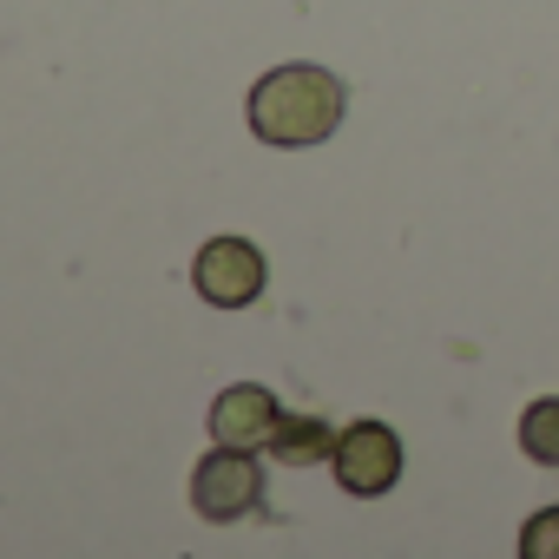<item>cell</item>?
Wrapping results in <instances>:
<instances>
[{
  "instance_id": "ba28073f",
  "label": "cell",
  "mask_w": 559,
  "mask_h": 559,
  "mask_svg": "<svg viewBox=\"0 0 559 559\" xmlns=\"http://www.w3.org/2000/svg\"><path fill=\"white\" fill-rule=\"evenodd\" d=\"M520 559H559V507H546L520 526Z\"/></svg>"
},
{
  "instance_id": "7a4b0ae2",
  "label": "cell",
  "mask_w": 559,
  "mask_h": 559,
  "mask_svg": "<svg viewBox=\"0 0 559 559\" xmlns=\"http://www.w3.org/2000/svg\"><path fill=\"white\" fill-rule=\"evenodd\" d=\"M330 461H336V480L349 493H362V500H376V493H389L402 480V441L382 421H356L349 435H336V454Z\"/></svg>"
},
{
  "instance_id": "8992f818",
  "label": "cell",
  "mask_w": 559,
  "mask_h": 559,
  "mask_svg": "<svg viewBox=\"0 0 559 559\" xmlns=\"http://www.w3.org/2000/svg\"><path fill=\"white\" fill-rule=\"evenodd\" d=\"M270 454H276V461H290V467H304V461H323V454H336V435H330L317 415H297V421H276V435H270Z\"/></svg>"
},
{
  "instance_id": "3957f363",
  "label": "cell",
  "mask_w": 559,
  "mask_h": 559,
  "mask_svg": "<svg viewBox=\"0 0 559 559\" xmlns=\"http://www.w3.org/2000/svg\"><path fill=\"white\" fill-rule=\"evenodd\" d=\"M263 500V474L250 461V448H224V454H204L198 474H191V507L204 520H243L250 507Z\"/></svg>"
},
{
  "instance_id": "277c9868",
  "label": "cell",
  "mask_w": 559,
  "mask_h": 559,
  "mask_svg": "<svg viewBox=\"0 0 559 559\" xmlns=\"http://www.w3.org/2000/svg\"><path fill=\"white\" fill-rule=\"evenodd\" d=\"M257 290H263V257H257V243H243V237H211V243L198 250V297H204V304L243 310V304H257Z\"/></svg>"
},
{
  "instance_id": "5b68a950",
  "label": "cell",
  "mask_w": 559,
  "mask_h": 559,
  "mask_svg": "<svg viewBox=\"0 0 559 559\" xmlns=\"http://www.w3.org/2000/svg\"><path fill=\"white\" fill-rule=\"evenodd\" d=\"M276 402H270V389H257V382H237V389H224L217 402H211V435H217V448H263L270 435H276Z\"/></svg>"
},
{
  "instance_id": "6da1fadb",
  "label": "cell",
  "mask_w": 559,
  "mask_h": 559,
  "mask_svg": "<svg viewBox=\"0 0 559 559\" xmlns=\"http://www.w3.org/2000/svg\"><path fill=\"white\" fill-rule=\"evenodd\" d=\"M343 126V80L323 67H276L250 86V132L263 145H323Z\"/></svg>"
},
{
  "instance_id": "52a82bcc",
  "label": "cell",
  "mask_w": 559,
  "mask_h": 559,
  "mask_svg": "<svg viewBox=\"0 0 559 559\" xmlns=\"http://www.w3.org/2000/svg\"><path fill=\"white\" fill-rule=\"evenodd\" d=\"M520 448H526L533 461L559 467V395H546V402H533V408L520 415Z\"/></svg>"
}]
</instances>
